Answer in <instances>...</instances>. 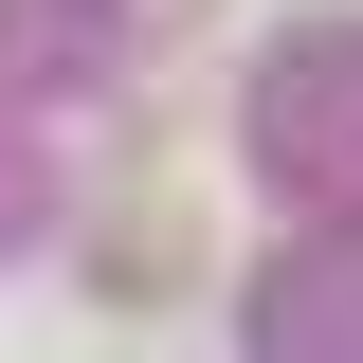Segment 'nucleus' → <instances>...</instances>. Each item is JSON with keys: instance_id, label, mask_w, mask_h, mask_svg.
Masks as SVG:
<instances>
[]
</instances>
